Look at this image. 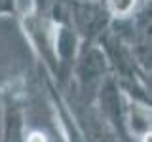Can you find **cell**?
<instances>
[{
    "label": "cell",
    "mask_w": 152,
    "mask_h": 142,
    "mask_svg": "<svg viewBox=\"0 0 152 142\" xmlns=\"http://www.w3.org/2000/svg\"><path fill=\"white\" fill-rule=\"evenodd\" d=\"M28 83L21 74H12L0 82V142H25L28 127Z\"/></svg>",
    "instance_id": "1"
},
{
    "label": "cell",
    "mask_w": 152,
    "mask_h": 142,
    "mask_svg": "<svg viewBox=\"0 0 152 142\" xmlns=\"http://www.w3.org/2000/svg\"><path fill=\"white\" fill-rule=\"evenodd\" d=\"M110 76V66L97 42H82L72 63L70 78L63 91L84 102H93L97 89Z\"/></svg>",
    "instance_id": "2"
},
{
    "label": "cell",
    "mask_w": 152,
    "mask_h": 142,
    "mask_svg": "<svg viewBox=\"0 0 152 142\" xmlns=\"http://www.w3.org/2000/svg\"><path fill=\"white\" fill-rule=\"evenodd\" d=\"M69 23L82 42H97L110 28L112 19L103 0H80L69 4Z\"/></svg>",
    "instance_id": "3"
},
{
    "label": "cell",
    "mask_w": 152,
    "mask_h": 142,
    "mask_svg": "<svg viewBox=\"0 0 152 142\" xmlns=\"http://www.w3.org/2000/svg\"><path fill=\"white\" fill-rule=\"evenodd\" d=\"M103 4L112 21H120V19L133 17L137 12L148 6L150 0H103Z\"/></svg>",
    "instance_id": "4"
},
{
    "label": "cell",
    "mask_w": 152,
    "mask_h": 142,
    "mask_svg": "<svg viewBox=\"0 0 152 142\" xmlns=\"http://www.w3.org/2000/svg\"><path fill=\"white\" fill-rule=\"evenodd\" d=\"M21 9H19V0H0V17H13L17 19Z\"/></svg>",
    "instance_id": "5"
}]
</instances>
